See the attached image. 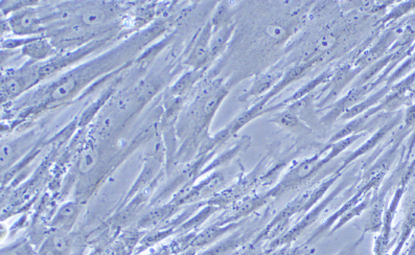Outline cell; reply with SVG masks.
I'll list each match as a JSON object with an SVG mask.
<instances>
[{"instance_id":"obj_1","label":"cell","mask_w":415,"mask_h":255,"mask_svg":"<svg viewBox=\"0 0 415 255\" xmlns=\"http://www.w3.org/2000/svg\"><path fill=\"white\" fill-rule=\"evenodd\" d=\"M98 154L93 147L85 150L81 160H80L79 170L83 174L89 173L97 165Z\"/></svg>"},{"instance_id":"obj_2","label":"cell","mask_w":415,"mask_h":255,"mask_svg":"<svg viewBox=\"0 0 415 255\" xmlns=\"http://www.w3.org/2000/svg\"><path fill=\"white\" fill-rule=\"evenodd\" d=\"M75 88V80H67L65 82L61 83L59 86H57L53 89V93H51V98H53V100H60V98H65V96L68 95Z\"/></svg>"},{"instance_id":"obj_3","label":"cell","mask_w":415,"mask_h":255,"mask_svg":"<svg viewBox=\"0 0 415 255\" xmlns=\"http://www.w3.org/2000/svg\"><path fill=\"white\" fill-rule=\"evenodd\" d=\"M105 19H106V14L103 11L98 10V9L88 11V12L84 13L83 16H82L84 24H88V26L102 24L103 21H105Z\"/></svg>"},{"instance_id":"obj_4","label":"cell","mask_w":415,"mask_h":255,"mask_svg":"<svg viewBox=\"0 0 415 255\" xmlns=\"http://www.w3.org/2000/svg\"><path fill=\"white\" fill-rule=\"evenodd\" d=\"M18 24H19L20 28H24V30H30L36 24L35 16H33V14L28 13V14L23 15V16L20 18Z\"/></svg>"},{"instance_id":"obj_5","label":"cell","mask_w":415,"mask_h":255,"mask_svg":"<svg viewBox=\"0 0 415 255\" xmlns=\"http://www.w3.org/2000/svg\"><path fill=\"white\" fill-rule=\"evenodd\" d=\"M75 210L77 209H75V207L73 204H67L65 207H62L59 212L60 220L63 221L71 218L75 214Z\"/></svg>"},{"instance_id":"obj_6","label":"cell","mask_w":415,"mask_h":255,"mask_svg":"<svg viewBox=\"0 0 415 255\" xmlns=\"http://www.w3.org/2000/svg\"><path fill=\"white\" fill-rule=\"evenodd\" d=\"M6 89L11 95H16V93H19L20 89H21V85L16 80H9L6 83Z\"/></svg>"},{"instance_id":"obj_7","label":"cell","mask_w":415,"mask_h":255,"mask_svg":"<svg viewBox=\"0 0 415 255\" xmlns=\"http://www.w3.org/2000/svg\"><path fill=\"white\" fill-rule=\"evenodd\" d=\"M53 241H55V247L58 251H64L68 246V241L65 236H57Z\"/></svg>"},{"instance_id":"obj_8","label":"cell","mask_w":415,"mask_h":255,"mask_svg":"<svg viewBox=\"0 0 415 255\" xmlns=\"http://www.w3.org/2000/svg\"><path fill=\"white\" fill-rule=\"evenodd\" d=\"M131 105V102L130 100H129V98H120V100H118L117 103V108L120 109V110H127V109L129 108V107H130Z\"/></svg>"},{"instance_id":"obj_9","label":"cell","mask_w":415,"mask_h":255,"mask_svg":"<svg viewBox=\"0 0 415 255\" xmlns=\"http://www.w3.org/2000/svg\"><path fill=\"white\" fill-rule=\"evenodd\" d=\"M11 154H12V151H11L10 145H4V147H2L1 149L2 162H4V158H6H6L10 157Z\"/></svg>"},{"instance_id":"obj_10","label":"cell","mask_w":415,"mask_h":255,"mask_svg":"<svg viewBox=\"0 0 415 255\" xmlns=\"http://www.w3.org/2000/svg\"><path fill=\"white\" fill-rule=\"evenodd\" d=\"M55 69V65L48 64L46 65V66L42 67L41 71H40V73H41V75H48V73H53Z\"/></svg>"},{"instance_id":"obj_11","label":"cell","mask_w":415,"mask_h":255,"mask_svg":"<svg viewBox=\"0 0 415 255\" xmlns=\"http://www.w3.org/2000/svg\"><path fill=\"white\" fill-rule=\"evenodd\" d=\"M111 125V120L110 118H106V120H104V126L105 127H109Z\"/></svg>"},{"instance_id":"obj_12","label":"cell","mask_w":415,"mask_h":255,"mask_svg":"<svg viewBox=\"0 0 415 255\" xmlns=\"http://www.w3.org/2000/svg\"><path fill=\"white\" fill-rule=\"evenodd\" d=\"M350 254H352V252H350V250H345V251L341 252V254L338 255H350Z\"/></svg>"},{"instance_id":"obj_13","label":"cell","mask_w":415,"mask_h":255,"mask_svg":"<svg viewBox=\"0 0 415 255\" xmlns=\"http://www.w3.org/2000/svg\"><path fill=\"white\" fill-rule=\"evenodd\" d=\"M10 255H18V254H10Z\"/></svg>"}]
</instances>
